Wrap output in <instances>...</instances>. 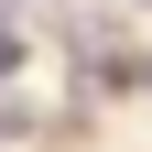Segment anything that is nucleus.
<instances>
[{
    "label": "nucleus",
    "mask_w": 152,
    "mask_h": 152,
    "mask_svg": "<svg viewBox=\"0 0 152 152\" xmlns=\"http://www.w3.org/2000/svg\"><path fill=\"white\" fill-rule=\"evenodd\" d=\"M0 141H11V109H0Z\"/></svg>",
    "instance_id": "obj_1"
}]
</instances>
